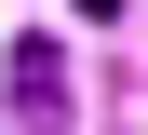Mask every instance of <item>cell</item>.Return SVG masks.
Masks as SVG:
<instances>
[{"instance_id":"obj_1","label":"cell","mask_w":148,"mask_h":135,"mask_svg":"<svg viewBox=\"0 0 148 135\" xmlns=\"http://www.w3.org/2000/svg\"><path fill=\"white\" fill-rule=\"evenodd\" d=\"M0 81H14V122H27V135H67V54L54 41H14Z\"/></svg>"}]
</instances>
